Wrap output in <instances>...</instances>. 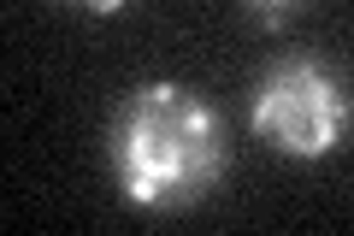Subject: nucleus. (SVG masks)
<instances>
[{
	"label": "nucleus",
	"mask_w": 354,
	"mask_h": 236,
	"mask_svg": "<svg viewBox=\"0 0 354 236\" xmlns=\"http://www.w3.org/2000/svg\"><path fill=\"white\" fill-rule=\"evenodd\" d=\"M113 160H118V189H124L130 207H189L225 172L218 118L189 89L142 83L124 100Z\"/></svg>",
	"instance_id": "nucleus-1"
},
{
	"label": "nucleus",
	"mask_w": 354,
	"mask_h": 236,
	"mask_svg": "<svg viewBox=\"0 0 354 236\" xmlns=\"http://www.w3.org/2000/svg\"><path fill=\"white\" fill-rule=\"evenodd\" d=\"M254 130L278 154L295 160H325L348 130V95L342 83L313 60H283L266 71L254 95Z\"/></svg>",
	"instance_id": "nucleus-2"
},
{
	"label": "nucleus",
	"mask_w": 354,
	"mask_h": 236,
	"mask_svg": "<svg viewBox=\"0 0 354 236\" xmlns=\"http://www.w3.org/2000/svg\"><path fill=\"white\" fill-rule=\"evenodd\" d=\"M295 6H301V0H248V12H260L266 24H283V18H290Z\"/></svg>",
	"instance_id": "nucleus-3"
},
{
	"label": "nucleus",
	"mask_w": 354,
	"mask_h": 236,
	"mask_svg": "<svg viewBox=\"0 0 354 236\" xmlns=\"http://www.w3.org/2000/svg\"><path fill=\"white\" fill-rule=\"evenodd\" d=\"M65 6H77V12H95V18H106V12H124L130 0H65Z\"/></svg>",
	"instance_id": "nucleus-4"
}]
</instances>
